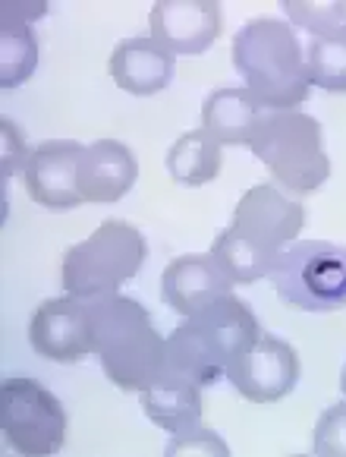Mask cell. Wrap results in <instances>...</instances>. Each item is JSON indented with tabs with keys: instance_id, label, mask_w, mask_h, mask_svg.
Instances as JSON below:
<instances>
[{
	"instance_id": "1",
	"label": "cell",
	"mask_w": 346,
	"mask_h": 457,
	"mask_svg": "<svg viewBox=\"0 0 346 457\" xmlns=\"http://www.w3.org/2000/svg\"><path fill=\"white\" fill-rule=\"evenodd\" d=\"M92 325L95 357L101 370L120 391H145L164 376L167 337L152 325V316L139 300L123 294H107L86 300Z\"/></svg>"
},
{
	"instance_id": "2",
	"label": "cell",
	"mask_w": 346,
	"mask_h": 457,
	"mask_svg": "<svg viewBox=\"0 0 346 457\" xmlns=\"http://www.w3.org/2000/svg\"><path fill=\"white\" fill-rule=\"evenodd\" d=\"M259 335L261 328L255 312L240 296L224 294L170 331L164 372L205 388L227 376V366L246 347H252Z\"/></svg>"
},
{
	"instance_id": "3",
	"label": "cell",
	"mask_w": 346,
	"mask_h": 457,
	"mask_svg": "<svg viewBox=\"0 0 346 457\" xmlns=\"http://www.w3.org/2000/svg\"><path fill=\"white\" fill-rule=\"evenodd\" d=\"M234 67L265 111H293L309 98L306 47L290 22L259 16L234 35Z\"/></svg>"
},
{
	"instance_id": "4",
	"label": "cell",
	"mask_w": 346,
	"mask_h": 457,
	"mask_svg": "<svg viewBox=\"0 0 346 457\" xmlns=\"http://www.w3.org/2000/svg\"><path fill=\"white\" fill-rule=\"evenodd\" d=\"M249 148L271 170L280 189L309 195L331 177V158L325 148V129L312 114L293 111H265L255 127Z\"/></svg>"
},
{
	"instance_id": "5",
	"label": "cell",
	"mask_w": 346,
	"mask_h": 457,
	"mask_svg": "<svg viewBox=\"0 0 346 457\" xmlns=\"http://www.w3.org/2000/svg\"><path fill=\"white\" fill-rule=\"evenodd\" d=\"M145 237L129 221L107 218L92 237L63 253L61 281L63 290L82 300L120 294V284L133 281L145 262Z\"/></svg>"
},
{
	"instance_id": "6",
	"label": "cell",
	"mask_w": 346,
	"mask_h": 457,
	"mask_svg": "<svg viewBox=\"0 0 346 457\" xmlns=\"http://www.w3.org/2000/svg\"><path fill=\"white\" fill-rule=\"evenodd\" d=\"M271 281L290 310H346V246L331 240L290 243L286 249H280Z\"/></svg>"
},
{
	"instance_id": "7",
	"label": "cell",
	"mask_w": 346,
	"mask_h": 457,
	"mask_svg": "<svg viewBox=\"0 0 346 457\" xmlns=\"http://www.w3.org/2000/svg\"><path fill=\"white\" fill-rule=\"evenodd\" d=\"M0 429L20 454H57L67 442V411L35 378H7L0 385Z\"/></svg>"
},
{
	"instance_id": "8",
	"label": "cell",
	"mask_w": 346,
	"mask_h": 457,
	"mask_svg": "<svg viewBox=\"0 0 346 457\" xmlns=\"http://www.w3.org/2000/svg\"><path fill=\"white\" fill-rule=\"evenodd\" d=\"M227 378L252 403H274L300 385V357L286 341L274 335H259L234 363L227 366Z\"/></svg>"
},
{
	"instance_id": "9",
	"label": "cell",
	"mask_w": 346,
	"mask_h": 457,
	"mask_svg": "<svg viewBox=\"0 0 346 457\" xmlns=\"http://www.w3.org/2000/svg\"><path fill=\"white\" fill-rule=\"evenodd\" d=\"M29 341H32L35 353L51 360V363H79V360L92 357L95 341L86 300L73 294L45 300L32 312Z\"/></svg>"
},
{
	"instance_id": "10",
	"label": "cell",
	"mask_w": 346,
	"mask_h": 457,
	"mask_svg": "<svg viewBox=\"0 0 346 457\" xmlns=\"http://www.w3.org/2000/svg\"><path fill=\"white\" fill-rule=\"evenodd\" d=\"M302 224H306V205L300 199H290L274 183H259L236 202L230 228L240 230L255 246L280 253L286 243H296Z\"/></svg>"
},
{
	"instance_id": "11",
	"label": "cell",
	"mask_w": 346,
	"mask_h": 457,
	"mask_svg": "<svg viewBox=\"0 0 346 457\" xmlns=\"http://www.w3.org/2000/svg\"><path fill=\"white\" fill-rule=\"evenodd\" d=\"M224 13L214 0H158L148 13L152 38L173 57H199L218 41Z\"/></svg>"
},
{
	"instance_id": "12",
	"label": "cell",
	"mask_w": 346,
	"mask_h": 457,
	"mask_svg": "<svg viewBox=\"0 0 346 457\" xmlns=\"http://www.w3.org/2000/svg\"><path fill=\"white\" fill-rule=\"evenodd\" d=\"M82 155H86V145L76 139H47L32 148L22 177H26L29 195L41 209L67 212L86 202L79 193Z\"/></svg>"
},
{
	"instance_id": "13",
	"label": "cell",
	"mask_w": 346,
	"mask_h": 457,
	"mask_svg": "<svg viewBox=\"0 0 346 457\" xmlns=\"http://www.w3.org/2000/svg\"><path fill=\"white\" fill-rule=\"evenodd\" d=\"M234 281L220 271L211 256H177L161 275V300L180 316H195L202 306H208L218 296L230 294Z\"/></svg>"
},
{
	"instance_id": "14",
	"label": "cell",
	"mask_w": 346,
	"mask_h": 457,
	"mask_svg": "<svg viewBox=\"0 0 346 457\" xmlns=\"http://www.w3.org/2000/svg\"><path fill=\"white\" fill-rule=\"evenodd\" d=\"M139 180V162L133 148L120 139H98L86 145V155L79 162V193L95 205L120 202Z\"/></svg>"
},
{
	"instance_id": "15",
	"label": "cell",
	"mask_w": 346,
	"mask_h": 457,
	"mask_svg": "<svg viewBox=\"0 0 346 457\" xmlns=\"http://www.w3.org/2000/svg\"><path fill=\"white\" fill-rule=\"evenodd\" d=\"M177 73V57L154 38H127L113 47L111 79L129 95H154L170 86Z\"/></svg>"
},
{
	"instance_id": "16",
	"label": "cell",
	"mask_w": 346,
	"mask_h": 457,
	"mask_svg": "<svg viewBox=\"0 0 346 457\" xmlns=\"http://www.w3.org/2000/svg\"><path fill=\"white\" fill-rule=\"evenodd\" d=\"M261 108L246 86L243 88H214L202 104V129L218 145H249L259 127Z\"/></svg>"
},
{
	"instance_id": "17",
	"label": "cell",
	"mask_w": 346,
	"mask_h": 457,
	"mask_svg": "<svg viewBox=\"0 0 346 457\" xmlns=\"http://www.w3.org/2000/svg\"><path fill=\"white\" fill-rule=\"evenodd\" d=\"M142 411L164 432L183 436L202 426V385L164 372L152 388L142 391Z\"/></svg>"
},
{
	"instance_id": "18",
	"label": "cell",
	"mask_w": 346,
	"mask_h": 457,
	"mask_svg": "<svg viewBox=\"0 0 346 457\" xmlns=\"http://www.w3.org/2000/svg\"><path fill=\"white\" fill-rule=\"evenodd\" d=\"M208 256L220 265V271H224L234 284H255V281H261V278L271 275L280 253L255 246V243L246 240L240 230L227 228L214 237Z\"/></svg>"
},
{
	"instance_id": "19",
	"label": "cell",
	"mask_w": 346,
	"mask_h": 457,
	"mask_svg": "<svg viewBox=\"0 0 346 457\" xmlns=\"http://www.w3.org/2000/svg\"><path fill=\"white\" fill-rule=\"evenodd\" d=\"M220 145L205 129H189L167 152V170L180 187H205L220 174Z\"/></svg>"
},
{
	"instance_id": "20",
	"label": "cell",
	"mask_w": 346,
	"mask_h": 457,
	"mask_svg": "<svg viewBox=\"0 0 346 457\" xmlns=\"http://www.w3.org/2000/svg\"><path fill=\"white\" fill-rule=\"evenodd\" d=\"M38 67V38L29 22L0 20V82L4 88H16Z\"/></svg>"
},
{
	"instance_id": "21",
	"label": "cell",
	"mask_w": 346,
	"mask_h": 457,
	"mask_svg": "<svg viewBox=\"0 0 346 457\" xmlns=\"http://www.w3.org/2000/svg\"><path fill=\"white\" fill-rule=\"evenodd\" d=\"M309 82L325 92H346V32L312 35L306 45Z\"/></svg>"
},
{
	"instance_id": "22",
	"label": "cell",
	"mask_w": 346,
	"mask_h": 457,
	"mask_svg": "<svg viewBox=\"0 0 346 457\" xmlns=\"http://www.w3.org/2000/svg\"><path fill=\"white\" fill-rule=\"evenodd\" d=\"M286 16L300 29L312 35H340L346 29V4L331 0V4H312V0H284Z\"/></svg>"
},
{
	"instance_id": "23",
	"label": "cell",
	"mask_w": 346,
	"mask_h": 457,
	"mask_svg": "<svg viewBox=\"0 0 346 457\" xmlns=\"http://www.w3.org/2000/svg\"><path fill=\"white\" fill-rule=\"evenodd\" d=\"M312 451L321 457H346V397L331 403L318 417Z\"/></svg>"
},
{
	"instance_id": "24",
	"label": "cell",
	"mask_w": 346,
	"mask_h": 457,
	"mask_svg": "<svg viewBox=\"0 0 346 457\" xmlns=\"http://www.w3.org/2000/svg\"><path fill=\"white\" fill-rule=\"evenodd\" d=\"M177 454H205V457H227L230 448L220 436H214L211 429L205 426H195V429L183 432V436H173L167 442V457H177Z\"/></svg>"
},
{
	"instance_id": "25",
	"label": "cell",
	"mask_w": 346,
	"mask_h": 457,
	"mask_svg": "<svg viewBox=\"0 0 346 457\" xmlns=\"http://www.w3.org/2000/svg\"><path fill=\"white\" fill-rule=\"evenodd\" d=\"M0 129H4V168H0V177H4V183H7L13 174L26 170L29 155H32V152L26 148V139H22L20 127H16L10 117L0 120Z\"/></svg>"
},
{
	"instance_id": "26",
	"label": "cell",
	"mask_w": 346,
	"mask_h": 457,
	"mask_svg": "<svg viewBox=\"0 0 346 457\" xmlns=\"http://www.w3.org/2000/svg\"><path fill=\"white\" fill-rule=\"evenodd\" d=\"M47 13L45 0H29V4H16V0H4L0 7V20H20V22H32L38 16Z\"/></svg>"
},
{
	"instance_id": "27",
	"label": "cell",
	"mask_w": 346,
	"mask_h": 457,
	"mask_svg": "<svg viewBox=\"0 0 346 457\" xmlns=\"http://www.w3.org/2000/svg\"><path fill=\"white\" fill-rule=\"evenodd\" d=\"M340 391H343V397H346V363H343V370H340Z\"/></svg>"
},
{
	"instance_id": "28",
	"label": "cell",
	"mask_w": 346,
	"mask_h": 457,
	"mask_svg": "<svg viewBox=\"0 0 346 457\" xmlns=\"http://www.w3.org/2000/svg\"><path fill=\"white\" fill-rule=\"evenodd\" d=\"M343 32H346V29H343Z\"/></svg>"
}]
</instances>
